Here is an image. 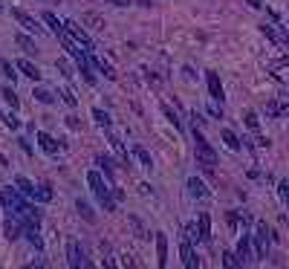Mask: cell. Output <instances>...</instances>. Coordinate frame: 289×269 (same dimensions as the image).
Instances as JSON below:
<instances>
[{"label": "cell", "mask_w": 289, "mask_h": 269, "mask_svg": "<svg viewBox=\"0 0 289 269\" xmlns=\"http://www.w3.org/2000/svg\"><path fill=\"white\" fill-rule=\"evenodd\" d=\"M61 99L67 101V104H70V107H75V104H78V99H75V93H72L70 87H64V90H61Z\"/></svg>", "instance_id": "cell-29"}, {"label": "cell", "mask_w": 289, "mask_h": 269, "mask_svg": "<svg viewBox=\"0 0 289 269\" xmlns=\"http://www.w3.org/2000/svg\"><path fill=\"white\" fill-rule=\"evenodd\" d=\"M12 18L18 20V23H20L23 29H26V32H32V35H46V29L41 26V23H38V20L32 18V15H26L23 9H12Z\"/></svg>", "instance_id": "cell-5"}, {"label": "cell", "mask_w": 289, "mask_h": 269, "mask_svg": "<svg viewBox=\"0 0 289 269\" xmlns=\"http://www.w3.org/2000/svg\"><path fill=\"white\" fill-rule=\"evenodd\" d=\"M136 3H139V6H151V0H136Z\"/></svg>", "instance_id": "cell-43"}, {"label": "cell", "mask_w": 289, "mask_h": 269, "mask_svg": "<svg viewBox=\"0 0 289 269\" xmlns=\"http://www.w3.org/2000/svg\"><path fill=\"white\" fill-rule=\"evenodd\" d=\"M96 165H101V171H104V174H107L110 179H113V171H116V168H113V165H116V162L110 159V156H104V153H99V156H96Z\"/></svg>", "instance_id": "cell-20"}, {"label": "cell", "mask_w": 289, "mask_h": 269, "mask_svg": "<svg viewBox=\"0 0 289 269\" xmlns=\"http://www.w3.org/2000/svg\"><path fill=\"white\" fill-rule=\"evenodd\" d=\"M223 142H226V148H232V151H240V139H237L235 130H223Z\"/></svg>", "instance_id": "cell-23"}, {"label": "cell", "mask_w": 289, "mask_h": 269, "mask_svg": "<svg viewBox=\"0 0 289 269\" xmlns=\"http://www.w3.org/2000/svg\"><path fill=\"white\" fill-rule=\"evenodd\" d=\"M15 67H18V70L23 72V75H26V78H32V81L41 78V70H38V67H35L32 61H26V58H18V61H15Z\"/></svg>", "instance_id": "cell-13"}, {"label": "cell", "mask_w": 289, "mask_h": 269, "mask_svg": "<svg viewBox=\"0 0 289 269\" xmlns=\"http://www.w3.org/2000/svg\"><path fill=\"white\" fill-rule=\"evenodd\" d=\"M156 258H159V266H168V237L162 232L156 234Z\"/></svg>", "instance_id": "cell-15"}, {"label": "cell", "mask_w": 289, "mask_h": 269, "mask_svg": "<svg viewBox=\"0 0 289 269\" xmlns=\"http://www.w3.org/2000/svg\"><path fill=\"white\" fill-rule=\"evenodd\" d=\"M188 194H191V197H197V200H206L208 197L206 182H203V179H197V177H191L188 179Z\"/></svg>", "instance_id": "cell-14"}, {"label": "cell", "mask_w": 289, "mask_h": 269, "mask_svg": "<svg viewBox=\"0 0 289 269\" xmlns=\"http://www.w3.org/2000/svg\"><path fill=\"white\" fill-rule=\"evenodd\" d=\"M206 81H208V93H211V99H214V101H223V84H220V75L208 70L206 72Z\"/></svg>", "instance_id": "cell-11"}, {"label": "cell", "mask_w": 289, "mask_h": 269, "mask_svg": "<svg viewBox=\"0 0 289 269\" xmlns=\"http://www.w3.org/2000/svg\"><path fill=\"white\" fill-rule=\"evenodd\" d=\"M35 99L41 101V104H52V101H55V96H52V93H49V90L38 87V90H35Z\"/></svg>", "instance_id": "cell-25"}, {"label": "cell", "mask_w": 289, "mask_h": 269, "mask_svg": "<svg viewBox=\"0 0 289 269\" xmlns=\"http://www.w3.org/2000/svg\"><path fill=\"white\" fill-rule=\"evenodd\" d=\"M64 26L70 29V32H72V38H75V41H78V44H81L84 49H87V52H93V49H96V46H93V41L87 38V32H84V26H78L75 20H64Z\"/></svg>", "instance_id": "cell-8"}, {"label": "cell", "mask_w": 289, "mask_h": 269, "mask_svg": "<svg viewBox=\"0 0 289 269\" xmlns=\"http://www.w3.org/2000/svg\"><path fill=\"white\" fill-rule=\"evenodd\" d=\"M278 113H280V107L275 104V101H269V104H266V116H269V119H275Z\"/></svg>", "instance_id": "cell-38"}, {"label": "cell", "mask_w": 289, "mask_h": 269, "mask_svg": "<svg viewBox=\"0 0 289 269\" xmlns=\"http://www.w3.org/2000/svg\"><path fill=\"white\" fill-rule=\"evenodd\" d=\"M162 113H165V116H168V122H171L174 127H180V119H177V113H174V110L168 107V104H162Z\"/></svg>", "instance_id": "cell-34"}, {"label": "cell", "mask_w": 289, "mask_h": 269, "mask_svg": "<svg viewBox=\"0 0 289 269\" xmlns=\"http://www.w3.org/2000/svg\"><path fill=\"white\" fill-rule=\"evenodd\" d=\"M0 206L6 211H12V214H18V211L26 208V200H23V194L18 189H0Z\"/></svg>", "instance_id": "cell-3"}, {"label": "cell", "mask_w": 289, "mask_h": 269, "mask_svg": "<svg viewBox=\"0 0 289 269\" xmlns=\"http://www.w3.org/2000/svg\"><path fill=\"white\" fill-rule=\"evenodd\" d=\"M185 240H191V243H197V240H199V229H197L194 223L185 226Z\"/></svg>", "instance_id": "cell-28"}, {"label": "cell", "mask_w": 289, "mask_h": 269, "mask_svg": "<svg viewBox=\"0 0 289 269\" xmlns=\"http://www.w3.org/2000/svg\"><path fill=\"white\" fill-rule=\"evenodd\" d=\"M26 240L35 246V249H44V240H41V234H38V226H26Z\"/></svg>", "instance_id": "cell-22"}, {"label": "cell", "mask_w": 289, "mask_h": 269, "mask_svg": "<svg viewBox=\"0 0 289 269\" xmlns=\"http://www.w3.org/2000/svg\"><path fill=\"white\" fill-rule=\"evenodd\" d=\"M180 258H182V263H185L188 269H197L199 266L197 255H194V243L185 240V237H182V243H180Z\"/></svg>", "instance_id": "cell-9"}, {"label": "cell", "mask_w": 289, "mask_h": 269, "mask_svg": "<svg viewBox=\"0 0 289 269\" xmlns=\"http://www.w3.org/2000/svg\"><path fill=\"white\" fill-rule=\"evenodd\" d=\"M3 99L9 101L12 107H18V96H15V87H3Z\"/></svg>", "instance_id": "cell-32"}, {"label": "cell", "mask_w": 289, "mask_h": 269, "mask_svg": "<svg viewBox=\"0 0 289 269\" xmlns=\"http://www.w3.org/2000/svg\"><path fill=\"white\" fill-rule=\"evenodd\" d=\"M93 119H96L101 127H110V116H107V113H104L101 107H93Z\"/></svg>", "instance_id": "cell-27"}, {"label": "cell", "mask_w": 289, "mask_h": 269, "mask_svg": "<svg viewBox=\"0 0 289 269\" xmlns=\"http://www.w3.org/2000/svg\"><path fill=\"white\" fill-rule=\"evenodd\" d=\"M87 185L93 189L96 200H99L101 206H104V211H116V197H113V185H107V182L101 179L99 171H90V174H87Z\"/></svg>", "instance_id": "cell-1"}, {"label": "cell", "mask_w": 289, "mask_h": 269, "mask_svg": "<svg viewBox=\"0 0 289 269\" xmlns=\"http://www.w3.org/2000/svg\"><path fill=\"white\" fill-rule=\"evenodd\" d=\"M278 194H280L283 203H289V179H280L278 182Z\"/></svg>", "instance_id": "cell-31"}, {"label": "cell", "mask_w": 289, "mask_h": 269, "mask_svg": "<svg viewBox=\"0 0 289 269\" xmlns=\"http://www.w3.org/2000/svg\"><path fill=\"white\" fill-rule=\"evenodd\" d=\"M3 232H6V237H9V240H18L20 234H26V223H23L18 214H15V217H6Z\"/></svg>", "instance_id": "cell-7"}, {"label": "cell", "mask_w": 289, "mask_h": 269, "mask_svg": "<svg viewBox=\"0 0 289 269\" xmlns=\"http://www.w3.org/2000/svg\"><path fill=\"white\" fill-rule=\"evenodd\" d=\"M32 200H38V203H49V200H52V189H49V185H35Z\"/></svg>", "instance_id": "cell-21"}, {"label": "cell", "mask_w": 289, "mask_h": 269, "mask_svg": "<svg viewBox=\"0 0 289 269\" xmlns=\"http://www.w3.org/2000/svg\"><path fill=\"white\" fill-rule=\"evenodd\" d=\"M55 67H58V70H61V75H64V78H70V75H72V70H70V64L64 61V58H61V61H58V64H55Z\"/></svg>", "instance_id": "cell-37"}, {"label": "cell", "mask_w": 289, "mask_h": 269, "mask_svg": "<svg viewBox=\"0 0 289 269\" xmlns=\"http://www.w3.org/2000/svg\"><path fill=\"white\" fill-rule=\"evenodd\" d=\"M84 23H96V26H93V29H104V20H101L99 18V15H84Z\"/></svg>", "instance_id": "cell-33"}, {"label": "cell", "mask_w": 289, "mask_h": 269, "mask_svg": "<svg viewBox=\"0 0 289 269\" xmlns=\"http://www.w3.org/2000/svg\"><path fill=\"white\" fill-rule=\"evenodd\" d=\"M208 110H211V116H223V101H214Z\"/></svg>", "instance_id": "cell-40"}, {"label": "cell", "mask_w": 289, "mask_h": 269, "mask_svg": "<svg viewBox=\"0 0 289 269\" xmlns=\"http://www.w3.org/2000/svg\"><path fill=\"white\" fill-rule=\"evenodd\" d=\"M107 3H113V6H127L130 0H107Z\"/></svg>", "instance_id": "cell-41"}, {"label": "cell", "mask_w": 289, "mask_h": 269, "mask_svg": "<svg viewBox=\"0 0 289 269\" xmlns=\"http://www.w3.org/2000/svg\"><path fill=\"white\" fill-rule=\"evenodd\" d=\"M67 258H70V266H72V269L87 266V260H84V252L78 249V240H70V243H67Z\"/></svg>", "instance_id": "cell-10"}, {"label": "cell", "mask_w": 289, "mask_h": 269, "mask_svg": "<svg viewBox=\"0 0 289 269\" xmlns=\"http://www.w3.org/2000/svg\"><path fill=\"white\" fill-rule=\"evenodd\" d=\"M15 44H18L23 52H35V41H32V38H26V35H15Z\"/></svg>", "instance_id": "cell-24"}, {"label": "cell", "mask_w": 289, "mask_h": 269, "mask_svg": "<svg viewBox=\"0 0 289 269\" xmlns=\"http://www.w3.org/2000/svg\"><path fill=\"white\" fill-rule=\"evenodd\" d=\"M0 70H3V75H9V78L15 81V72H12V70H18V67H12L9 61H0Z\"/></svg>", "instance_id": "cell-35"}, {"label": "cell", "mask_w": 289, "mask_h": 269, "mask_svg": "<svg viewBox=\"0 0 289 269\" xmlns=\"http://www.w3.org/2000/svg\"><path fill=\"white\" fill-rule=\"evenodd\" d=\"M38 145H41L49 156H55V153H58V142H55L49 133H38Z\"/></svg>", "instance_id": "cell-16"}, {"label": "cell", "mask_w": 289, "mask_h": 269, "mask_svg": "<svg viewBox=\"0 0 289 269\" xmlns=\"http://www.w3.org/2000/svg\"><path fill=\"white\" fill-rule=\"evenodd\" d=\"M223 263H226L228 269H237V266H243V263H240V258H237V252H226V255H223Z\"/></svg>", "instance_id": "cell-26"}, {"label": "cell", "mask_w": 289, "mask_h": 269, "mask_svg": "<svg viewBox=\"0 0 289 269\" xmlns=\"http://www.w3.org/2000/svg\"><path fill=\"white\" fill-rule=\"evenodd\" d=\"M252 240H254V255H257V260L266 258V255H269V246H272V232L266 229V223H257Z\"/></svg>", "instance_id": "cell-4"}, {"label": "cell", "mask_w": 289, "mask_h": 269, "mask_svg": "<svg viewBox=\"0 0 289 269\" xmlns=\"http://www.w3.org/2000/svg\"><path fill=\"white\" fill-rule=\"evenodd\" d=\"M197 229H199V243H208V240H211V217H208L206 211H199Z\"/></svg>", "instance_id": "cell-12"}, {"label": "cell", "mask_w": 289, "mask_h": 269, "mask_svg": "<svg viewBox=\"0 0 289 269\" xmlns=\"http://www.w3.org/2000/svg\"><path fill=\"white\" fill-rule=\"evenodd\" d=\"M246 125L252 127V130H257V125H261V119H257V113H246Z\"/></svg>", "instance_id": "cell-36"}, {"label": "cell", "mask_w": 289, "mask_h": 269, "mask_svg": "<svg viewBox=\"0 0 289 269\" xmlns=\"http://www.w3.org/2000/svg\"><path fill=\"white\" fill-rule=\"evenodd\" d=\"M75 208H78V214H81L84 220H87V223H96V211L90 208V203H84V200H78V203H75Z\"/></svg>", "instance_id": "cell-19"}, {"label": "cell", "mask_w": 289, "mask_h": 269, "mask_svg": "<svg viewBox=\"0 0 289 269\" xmlns=\"http://www.w3.org/2000/svg\"><path fill=\"white\" fill-rule=\"evenodd\" d=\"M249 6H252V9H261L263 3H261V0H249Z\"/></svg>", "instance_id": "cell-42"}, {"label": "cell", "mask_w": 289, "mask_h": 269, "mask_svg": "<svg viewBox=\"0 0 289 269\" xmlns=\"http://www.w3.org/2000/svg\"><path fill=\"white\" fill-rule=\"evenodd\" d=\"M44 20H46V23H49V26H52V32H58V29L64 26V23H61V20H58V18H55L52 12H44Z\"/></svg>", "instance_id": "cell-30"}, {"label": "cell", "mask_w": 289, "mask_h": 269, "mask_svg": "<svg viewBox=\"0 0 289 269\" xmlns=\"http://www.w3.org/2000/svg\"><path fill=\"white\" fill-rule=\"evenodd\" d=\"M3 122H6L9 127H20V122H18V116H15V113H6V116H3Z\"/></svg>", "instance_id": "cell-39"}, {"label": "cell", "mask_w": 289, "mask_h": 269, "mask_svg": "<svg viewBox=\"0 0 289 269\" xmlns=\"http://www.w3.org/2000/svg\"><path fill=\"white\" fill-rule=\"evenodd\" d=\"M130 151H133V156H136V159H139V162H142L144 168H154V159H151V153L144 151L142 145H133Z\"/></svg>", "instance_id": "cell-18"}, {"label": "cell", "mask_w": 289, "mask_h": 269, "mask_svg": "<svg viewBox=\"0 0 289 269\" xmlns=\"http://www.w3.org/2000/svg\"><path fill=\"white\" fill-rule=\"evenodd\" d=\"M237 258H240V263H254L257 260V255L252 252V234H243L240 240H237Z\"/></svg>", "instance_id": "cell-6"}, {"label": "cell", "mask_w": 289, "mask_h": 269, "mask_svg": "<svg viewBox=\"0 0 289 269\" xmlns=\"http://www.w3.org/2000/svg\"><path fill=\"white\" fill-rule=\"evenodd\" d=\"M194 151H197V165H203L206 171H214L217 153H214V148L206 142V136L199 133L197 127H194Z\"/></svg>", "instance_id": "cell-2"}, {"label": "cell", "mask_w": 289, "mask_h": 269, "mask_svg": "<svg viewBox=\"0 0 289 269\" xmlns=\"http://www.w3.org/2000/svg\"><path fill=\"white\" fill-rule=\"evenodd\" d=\"M15 189H18L23 197H32V194H35V182L26 179V177H15Z\"/></svg>", "instance_id": "cell-17"}]
</instances>
